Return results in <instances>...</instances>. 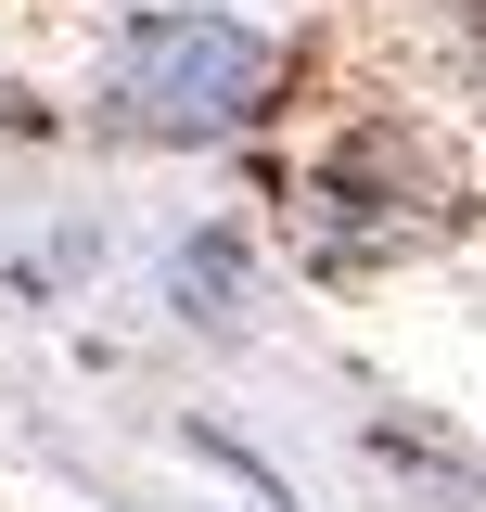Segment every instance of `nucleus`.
Here are the masks:
<instances>
[{
	"instance_id": "nucleus-1",
	"label": "nucleus",
	"mask_w": 486,
	"mask_h": 512,
	"mask_svg": "<svg viewBox=\"0 0 486 512\" xmlns=\"http://www.w3.org/2000/svg\"><path fill=\"white\" fill-rule=\"evenodd\" d=\"M295 103V39L243 0H116L77 52V128L116 154H243Z\"/></svg>"
},
{
	"instance_id": "nucleus-2",
	"label": "nucleus",
	"mask_w": 486,
	"mask_h": 512,
	"mask_svg": "<svg viewBox=\"0 0 486 512\" xmlns=\"http://www.w3.org/2000/svg\"><path fill=\"white\" fill-rule=\"evenodd\" d=\"M448 218H461V180H448V154H435L423 128H397V116L333 128V141L307 154V180H295L307 269H397V256H423Z\"/></svg>"
},
{
	"instance_id": "nucleus-3",
	"label": "nucleus",
	"mask_w": 486,
	"mask_h": 512,
	"mask_svg": "<svg viewBox=\"0 0 486 512\" xmlns=\"http://www.w3.org/2000/svg\"><path fill=\"white\" fill-rule=\"evenodd\" d=\"M154 269H167V308L192 333H243L256 320V244H243V218H192Z\"/></svg>"
}]
</instances>
